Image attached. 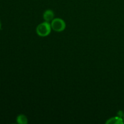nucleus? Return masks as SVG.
I'll list each match as a JSON object with an SVG mask.
<instances>
[{"instance_id": "8", "label": "nucleus", "mask_w": 124, "mask_h": 124, "mask_svg": "<svg viewBox=\"0 0 124 124\" xmlns=\"http://www.w3.org/2000/svg\"><path fill=\"white\" fill-rule=\"evenodd\" d=\"M123 119H124V116H123Z\"/></svg>"}, {"instance_id": "1", "label": "nucleus", "mask_w": 124, "mask_h": 124, "mask_svg": "<svg viewBox=\"0 0 124 124\" xmlns=\"http://www.w3.org/2000/svg\"><path fill=\"white\" fill-rule=\"evenodd\" d=\"M52 27L50 24L48 22H44L39 24L36 27V33L38 35L42 37L47 36L50 33Z\"/></svg>"}, {"instance_id": "2", "label": "nucleus", "mask_w": 124, "mask_h": 124, "mask_svg": "<svg viewBox=\"0 0 124 124\" xmlns=\"http://www.w3.org/2000/svg\"><path fill=\"white\" fill-rule=\"evenodd\" d=\"M50 25L52 29L57 32L64 31L66 27L65 21L61 18H54L51 22Z\"/></svg>"}, {"instance_id": "4", "label": "nucleus", "mask_w": 124, "mask_h": 124, "mask_svg": "<svg viewBox=\"0 0 124 124\" xmlns=\"http://www.w3.org/2000/svg\"><path fill=\"white\" fill-rule=\"evenodd\" d=\"M106 124H124V121L123 118L120 117L119 116H116V117H111L106 122Z\"/></svg>"}, {"instance_id": "3", "label": "nucleus", "mask_w": 124, "mask_h": 124, "mask_svg": "<svg viewBox=\"0 0 124 124\" xmlns=\"http://www.w3.org/2000/svg\"><path fill=\"white\" fill-rule=\"evenodd\" d=\"M43 18L45 21L52 22V21L54 19V13L52 10H47L43 14Z\"/></svg>"}, {"instance_id": "7", "label": "nucleus", "mask_w": 124, "mask_h": 124, "mask_svg": "<svg viewBox=\"0 0 124 124\" xmlns=\"http://www.w3.org/2000/svg\"><path fill=\"white\" fill-rule=\"evenodd\" d=\"M1 21H0V30H1Z\"/></svg>"}, {"instance_id": "5", "label": "nucleus", "mask_w": 124, "mask_h": 124, "mask_svg": "<svg viewBox=\"0 0 124 124\" xmlns=\"http://www.w3.org/2000/svg\"><path fill=\"white\" fill-rule=\"evenodd\" d=\"M17 123L19 124H27L28 120L26 116L24 115H20L16 118Z\"/></svg>"}, {"instance_id": "6", "label": "nucleus", "mask_w": 124, "mask_h": 124, "mask_svg": "<svg viewBox=\"0 0 124 124\" xmlns=\"http://www.w3.org/2000/svg\"><path fill=\"white\" fill-rule=\"evenodd\" d=\"M124 115V113L122 111H119L118 113H117V116H119V117H122V118H123Z\"/></svg>"}]
</instances>
